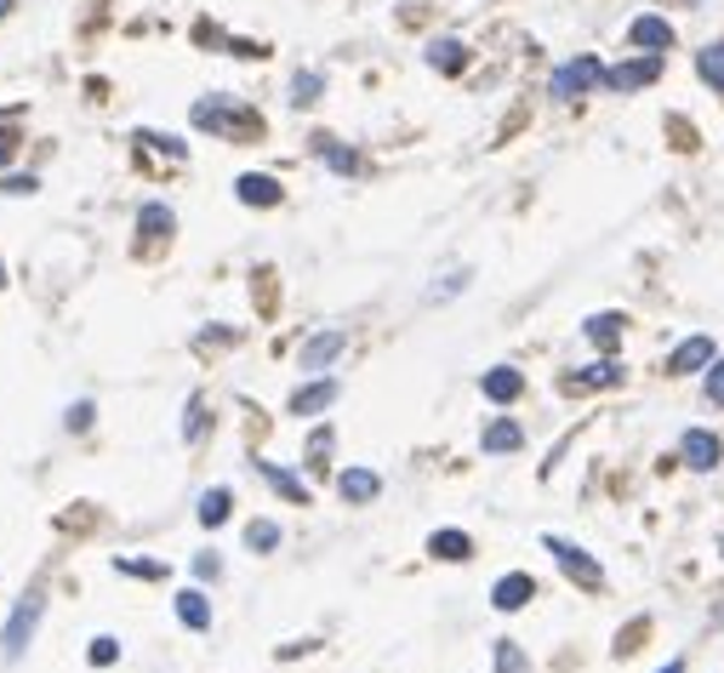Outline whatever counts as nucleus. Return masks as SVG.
<instances>
[{"mask_svg": "<svg viewBox=\"0 0 724 673\" xmlns=\"http://www.w3.org/2000/svg\"><path fill=\"white\" fill-rule=\"evenodd\" d=\"M194 127L200 132H217V137H229V143H245L263 120L245 109V104H234V97H222V92H212V97H200L194 104Z\"/></svg>", "mask_w": 724, "mask_h": 673, "instance_id": "f257e3e1", "label": "nucleus"}, {"mask_svg": "<svg viewBox=\"0 0 724 673\" xmlns=\"http://www.w3.org/2000/svg\"><path fill=\"white\" fill-rule=\"evenodd\" d=\"M599 86H605V63H599L593 52L570 58V63H559L554 74H547V92H554L559 104H577V97H588V92H599Z\"/></svg>", "mask_w": 724, "mask_h": 673, "instance_id": "f03ea898", "label": "nucleus"}, {"mask_svg": "<svg viewBox=\"0 0 724 673\" xmlns=\"http://www.w3.org/2000/svg\"><path fill=\"white\" fill-rule=\"evenodd\" d=\"M542 548L559 560V570H565L570 582H582V588H599V582H605V570H599V560H593V554H582V548L570 542V537H542Z\"/></svg>", "mask_w": 724, "mask_h": 673, "instance_id": "7ed1b4c3", "label": "nucleus"}, {"mask_svg": "<svg viewBox=\"0 0 724 673\" xmlns=\"http://www.w3.org/2000/svg\"><path fill=\"white\" fill-rule=\"evenodd\" d=\"M662 81V58H651V52H634L628 63H616V69H605V92H644V86H656Z\"/></svg>", "mask_w": 724, "mask_h": 673, "instance_id": "20e7f679", "label": "nucleus"}, {"mask_svg": "<svg viewBox=\"0 0 724 673\" xmlns=\"http://www.w3.org/2000/svg\"><path fill=\"white\" fill-rule=\"evenodd\" d=\"M719 457H724V440H719L713 429H685V434H679V462H685L690 473H713Z\"/></svg>", "mask_w": 724, "mask_h": 673, "instance_id": "39448f33", "label": "nucleus"}, {"mask_svg": "<svg viewBox=\"0 0 724 673\" xmlns=\"http://www.w3.org/2000/svg\"><path fill=\"white\" fill-rule=\"evenodd\" d=\"M628 40L639 46V52H651V58H667V46H673V23L662 12H639L628 23Z\"/></svg>", "mask_w": 724, "mask_h": 673, "instance_id": "423d86ee", "label": "nucleus"}, {"mask_svg": "<svg viewBox=\"0 0 724 673\" xmlns=\"http://www.w3.org/2000/svg\"><path fill=\"white\" fill-rule=\"evenodd\" d=\"M35 622H40V593H29L12 616H7V634H0V651H7L12 662L23 657V645H29V634H35Z\"/></svg>", "mask_w": 724, "mask_h": 673, "instance_id": "0eeeda50", "label": "nucleus"}, {"mask_svg": "<svg viewBox=\"0 0 724 673\" xmlns=\"http://www.w3.org/2000/svg\"><path fill=\"white\" fill-rule=\"evenodd\" d=\"M480 388H485L491 406H514L519 394H526V371H519V365H491L480 377Z\"/></svg>", "mask_w": 724, "mask_h": 673, "instance_id": "6e6552de", "label": "nucleus"}, {"mask_svg": "<svg viewBox=\"0 0 724 673\" xmlns=\"http://www.w3.org/2000/svg\"><path fill=\"white\" fill-rule=\"evenodd\" d=\"M719 360V348H713V337H690V342H679L667 354V371L673 377H690V371H708Z\"/></svg>", "mask_w": 724, "mask_h": 673, "instance_id": "1a4fd4ad", "label": "nucleus"}, {"mask_svg": "<svg viewBox=\"0 0 724 673\" xmlns=\"http://www.w3.org/2000/svg\"><path fill=\"white\" fill-rule=\"evenodd\" d=\"M342 348H348V337H342V332H314V337L303 342V354H297V365H303V371H314V377H319V371H326V365L342 354Z\"/></svg>", "mask_w": 724, "mask_h": 673, "instance_id": "9d476101", "label": "nucleus"}, {"mask_svg": "<svg viewBox=\"0 0 724 673\" xmlns=\"http://www.w3.org/2000/svg\"><path fill=\"white\" fill-rule=\"evenodd\" d=\"M531 593H536V582L526 577V570H508V577H496L491 605H496V611H526V605H531Z\"/></svg>", "mask_w": 724, "mask_h": 673, "instance_id": "9b49d317", "label": "nucleus"}, {"mask_svg": "<svg viewBox=\"0 0 724 673\" xmlns=\"http://www.w3.org/2000/svg\"><path fill=\"white\" fill-rule=\"evenodd\" d=\"M480 445H485V457H514L519 445H526V429H519L514 417H496V422H485Z\"/></svg>", "mask_w": 724, "mask_h": 673, "instance_id": "f8f14e48", "label": "nucleus"}, {"mask_svg": "<svg viewBox=\"0 0 724 673\" xmlns=\"http://www.w3.org/2000/svg\"><path fill=\"white\" fill-rule=\"evenodd\" d=\"M337 491H342V503H377V496H383V473H371V468H342V473H337Z\"/></svg>", "mask_w": 724, "mask_h": 673, "instance_id": "ddd939ff", "label": "nucleus"}, {"mask_svg": "<svg viewBox=\"0 0 724 673\" xmlns=\"http://www.w3.org/2000/svg\"><path fill=\"white\" fill-rule=\"evenodd\" d=\"M234 194H240V206H280V183H274L268 171H245V178H234Z\"/></svg>", "mask_w": 724, "mask_h": 673, "instance_id": "4468645a", "label": "nucleus"}, {"mask_svg": "<svg viewBox=\"0 0 724 673\" xmlns=\"http://www.w3.org/2000/svg\"><path fill=\"white\" fill-rule=\"evenodd\" d=\"M429 69H439V74H462L468 69V46L457 40V35H439V40H429Z\"/></svg>", "mask_w": 724, "mask_h": 673, "instance_id": "2eb2a0df", "label": "nucleus"}, {"mask_svg": "<svg viewBox=\"0 0 724 673\" xmlns=\"http://www.w3.org/2000/svg\"><path fill=\"white\" fill-rule=\"evenodd\" d=\"M326 406H337V383H331V377H314L309 388L291 394V411H297V417H319Z\"/></svg>", "mask_w": 724, "mask_h": 673, "instance_id": "dca6fc26", "label": "nucleus"}, {"mask_svg": "<svg viewBox=\"0 0 724 673\" xmlns=\"http://www.w3.org/2000/svg\"><path fill=\"white\" fill-rule=\"evenodd\" d=\"M628 371H622V360L616 354H605V360H593L588 371H577V377H565V388H616Z\"/></svg>", "mask_w": 724, "mask_h": 673, "instance_id": "f3484780", "label": "nucleus"}, {"mask_svg": "<svg viewBox=\"0 0 724 673\" xmlns=\"http://www.w3.org/2000/svg\"><path fill=\"white\" fill-rule=\"evenodd\" d=\"M696 74H702V86L724 97V40H708L702 52H696Z\"/></svg>", "mask_w": 724, "mask_h": 673, "instance_id": "a211bd4d", "label": "nucleus"}, {"mask_svg": "<svg viewBox=\"0 0 724 673\" xmlns=\"http://www.w3.org/2000/svg\"><path fill=\"white\" fill-rule=\"evenodd\" d=\"M257 473H263V480H268L274 491H280V496H286V503H309V485H303V480H297V473H291V468H280V462H257Z\"/></svg>", "mask_w": 724, "mask_h": 673, "instance_id": "6ab92c4d", "label": "nucleus"}, {"mask_svg": "<svg viewBox=\"0 0 724 673\" xmlns=\"http://www.w3.org/2000/svg\"><path fill=\"white\" fill-rule=\"evenodd\" d=\"M178 616H183V628L206 634V628H212V605H206V593H200V588H183V593H178Z\"/></svg>", "mask_w": 724, "mask_h": 673, "instance_id": "aec40b11", "label": "nucleus"}, {"mask_svg": "<svg viewBox=\"0 0 724 673\" xmlns=\"http://www.w3.org/2000/svg\"><path fill=\"white\" fill-rule=\"evenodd\" d=\"M314 155H319V160H326L331 171H342V178H354V171H360V155H354V148H342V143H331L326 132H319V137H314Z\"/></svg>", "mask_w": 724, "mask_h": 673, "instance_id": "412c9836", "label": "nucleus"}, {"mask_svg": "<svg viewBox=\"0 0 724 673\" xmlns=\"http://www.w3.org/2000/svg\"><path fill=\"white\" fill-rule=\"evenodd\" d=\"M582 337H588L593 348H605V354H611V348L622 342V314H593L588 326H582Z\"/></svg>", "mask_w": 724, "mask_h": 673, "instance_id": "4be33fe9", "label": "nucleus"}, {"mask_svg": "<svg viewBox=\"0 0 724 673\" xmlns=\"http://www.w3.org/2000/svg\"><path fill=\"white\" fill-rule=\"evenodd\" d=\"M429 554L434 560H468L473 554V537L468 531H434L429 537Z\"/></svg>", "mask_w": 724, "mask_h": 673, "instance_id": "5701e85b", "label": "nucleus"}, {"mask_svg": "<svg viewBox=\"0 0 724 673\" xmlns=\"http://www.w3.org/2000/svg\"><path fill=\"white\" fill-rule=\"evenodd\" d=\"M319 92H326V74H319V69H297V74H291V104H297V109L319 104Z\"/></svg>", "mask_w": 724, "mask_h": 673, "instance_id": "b1692460", "label": "nucleus"}, {"mask_svg": "<svg viewBox=\"0 0 724 673\" xmlns=\"http://www.w3.org/2000/svg\"><path fill=\"white\" fill-rule=\"evenodd\" d=\"M229 508H234V496L229 491H206V496H200V526H222V519H229Z\"/></svg>", "mask_w": 724, "mask_h": 673, "instance_id": "393cba45", "label": "nucleus"}, {"mask_svg": "<svg viewBox=\"0 0 724 673\" xmlns=\"http://www.w3.org/2000/svg\"><path fill=\"white\" fill-rule=\"evenodd\" d=\"M137 223H143V235H148V240H160V235H171V223H178V217H171V206L148 201V206L137 212Z\"/></svg>", "mask_w": 724, "mask_h": 673, "instance_id": "a878e982", "label": "nucleus"}, {"mask_svg": "<svg viewBox=\"0 0 724 673\" xmlns=\"http://www.w3.org/2000/svg\"><path fill=\"white\" fill-rule=\"evenodd\" d=\"M245 548H252V554L280 548V526H274V519H252V526H245Z\"/></svg>", "mask_w": 724, "mask_h": 673, "instance_id": "bb28decb", "label": "nucleus"}, {"mask_svg": "<svg viewBox=\"0 0 724 673\" xmlns=\"http://www.w3.org/2000/svg\"><path fill=\"white\" fill-rule=\"evenodd\" d=\"M496 673H531L526 651H519L514 639H496Z\"/></svg>", "mask_w": 724, "mask_h": 673, "instance_id": "cd10ccee", "label": "nucleus"}, {"mask_svg": "<svg viewBox=\"0 0 724 673\" xmlns=\"http://www.w3.org/2000/svg\"><path fill=\"white\" fill-rule=\"evenodd\" d=\"M120 657V639L114 634H97V645H92V668H109Z\"/></svg>", "mask_w": 724, "mask_h": 673, "instance_id": "c85d7f7f", "label": "nucleus"}, {"mask_svg": "<svg viewBox=\"0 0 724 673\" xmlns=\"http://www.w3.org/2000/svg\"><path fill=\"white\" fill-rule=\"evenodd\" d=\"M331 445H337L331 429H314V440H309V462H326V457H331Z\"/></svg>", "mask_w": 724, "mask_h": 673, "instance_id": "c756f323", "label": "nucleus"}, {"mask_svg": "<svg viewBox=\"0 0 724 673\" xmlns=\"http://www.w3.org/2000/svg\"><path fill=\"white\" fill-rule=\"evenodd\" d=\"M114 570H126V577H166L155 560H114Z\"/></svg>", "mask_w": 724, "mask_h": 673, "instance_id": "7c9ffc66", "label": "nucleus"}, {"mask_svg": "<svg viewBox=\"0 0 724 673\" xmlns=\"http://www.w3.org/2000/svg\"><path fill=\"white\" fill-rule=\"evenodd\" d=\"M708 400H719V406H724V354L708 365Z\"/></svg>", "mask_w": 724, "mask_h": 673, "instance_id": "2f4dec72", "label": "nucleus"}, {"mask_svg": "<svg viewBox=\"0 0 724 673\" xmlns=\"http://www.w3.org/2000/svg\"><path fill=\"white\" fill-rule=\"evenodd\" d=\"M137 137H143V143H155V148H166L171 160H183V155H189V148H183L178 137H160V132H137Z\"/></svg>", "mask_w": 724, "mask_h": 673, "instance_id": "473e14b6", "label": "nucleus"}, {"mask_svg": "<svg viewBox=\"0 0 724 673\" xmlns=\"http://www.w3.org/2000/svg\"><path fill=\"white\" fill-rule=\"evenodd\" d=\"M200 429H206V406H200V400H189V417H183V434H189V440H200Z\"/></svg>", "mask_w": 724, "mask_h": 673, "instance_id": "72a5a7b5", "label": "nucleus"}, {"mask_svg": "<svg viewBox=\"0 0 724 673\" xmlns=\"http://www.w3.org/2000/svg\"><path fill=\"white\" fill-rule=\"evenodd\" d=\"M17 143H23V137H17V127H0V166H7V160L17 155Z\"/></svg>", "mask_w": 724, "mask_h": 673, "instance_id": "f704fd0d", "label": "nucleus"}, {"mask_svg": "<svg viewBox=\"0 0 724 673\" xmlns=\"http://www.w3.org/2000/svg\"><path fill=\"white\" fill-rule=\"evenodd\" d=\"M0 189H7V194H35L40 183H35V178H23V171H12V178H7V183H0Z\"/></svg>", "mask_w": 724, "mask_h": 673, "instance_id": "c9c22d12", "label": "nucleus"}, {"mask_svg": "<svg viewBox=\"0 0 724 673\" xmlns=\"http://www.w3.org/2000/svg\"><path fill=\"white\" fill-rule=\"evenodd\" d=\"M69 429H74V434L92 429V406H86V400H81V406H69Z\"/></svg>", "mask_w": 724, "mask_h": 673, "instance_id": "e433bc0d", "label": "nucleus"}, {"mask_svg": "<svg viewBox=\"0 0 724 673\" xmlns=\"http://www.w3.org/2000/svg\"><path fill=\"white\" fill-rule=\"evenodd\" d=\"M194 570H200V577H217L222 560H217V554H194Z\"/></svg>", "mask_w": 724, "mask_h": 673, "instance_id": "4c0bfd02", "label": "nucleus"}, {"mask_svg": "<svg viewBox=\"0 0 724 673\" xmlns=\"http://www.w3.org/2000/svg\"><path fill=\"white\" fill-rule=\"evenodd\" d=\"M656 673H685V662H667V668H656Z\"/></svg>", "mask_w": 724, "mask_h": 673, "instance_id": "58836bf2", "label": "nucleus"}, {"mask_svg": "<svg viewBox=\"0 0 724 673\" xmlns=\"http://www.w3.org/2000/svg\"><path fill=\"white\" fill-rule=\"evenodd\" d=\"M7 12H12V0H0V17H7Z\"/></svg>", "mask_w": 724, "mask_h": 673, "instance_id": "ea45409f", "label": "nucleus"}, {"mask_svg": "<svg viewBox=\"0 0 724 673\" xmlns=\"http://www.w3.org/2000/svg\"><path fill=\"white\" fill-rule=\"evenodd\" d=\"M0 280H7V274H0Z\"/></svg>", "mask_w": 724, "mask_h": 673, "instance_id": "a19ab883", "label": "nucleus"}]
</instances>
